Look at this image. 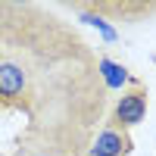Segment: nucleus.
<instances>
[{
	"label": "nucleus",
	"mask_w": 156,
	"mask_h": 156,
	"mask_svg": "<svg viewBox=\"0 0 156 156\" xmlns=\"http://www.w3.org/2000/svg\"><path fill=\"white\" fill-rule=\"evenodd\" d=\"M81 22H87V25H94V28L106 37V41H115V28H109L106 25V19H100V16H94V12H81Z\"/></svg>",
	"instance_id": "nucleus-5"
},
{
	"label": "nucleus",
	"mask_w": 156,
	"mask_h": 156,
	"mask_svg": "<svg viewBox=\"0 0 156 156\" xmlns=\"http://www.w3.org/2000/svg\"><path fill=\"white\" fill-rule=\"evenodd\" d=\"M100 75H103V81H106V87H122L128 81V72L119 62H112V59H100Z\"/></svg>",
	"instance_id": "nucleus-4"
},
{
	"label": "nucleus",
	"mask_w": 156,
	"mask_h": 156,
	"mask_svg": "<svg viewBox=\"0 0 156 156\" xmlns=\"http://www.w3.org/2000/svg\"><path fill=\"white\" fill-rule=\"evenodd\" d=\"M25 69L19 62H0V97H19L25 90Z\"/></svg>",
	"instance_id": "nucleus-3"
},
{
	"label": "nucleus",
	"mask_w": 156,
	"mask_h": 156,
	"mask_svg": "<svg viewBox=\"0 0 156 156\" xmlns=\"http://www.w3.org/2000/svg\"><path fill=\"white\" fill-rule=\"evenodd\" d=\"M144 115H147V94H144V90H131V94H125L119 100V106H115V119H119L125 128L144 122Z\"/></svg>",
	"instance_id": "nucleus-1"
},
{
	"label": "nucleus",
	"mask_w": 156,
	"mask_h": 156,
	"mask_svg": "<svg viewBox=\"0 0 156 156\" xmlns=\"http://www.w3.org/2000/svg\"><path fill=\"white\" fill-rule=\"evenodd\" d=\"M37 156H53V153H37Z\"/></svg>",
	"instance_id": "nucleus-7"
},
{
	"label": "nucleus",
	"mask_w": 156,
	"mask_h": 156,
	"mask_svg": "<svg viewBox=\"0 0 156 156\" xmlns=\"http://www.w3.org/2000/svg\"><path fill=\"white\" fill-rule=\"evenodd\" d=\"M128 147H131V140H128L122 131H115V128H106L97 140L94 147H90V156H122Z\"/></svg>",
	"instance_id": "nucleus-2"
},
{
	"label": "nucleus",
	"mask_w": 156,
	"mask_h": 156,
	"mask_svg": "<svg viewBox=\"0 0 156 156\" xmlns=\"http://www.w3.org/2000/svg\"><path fill=\"white\" fill-rule=\"evenodd\" d=\"M3 12H6V6H0V19H3Z\"/></svg>",
	"instance_id": "nucleus-6"
}]
</instances>
